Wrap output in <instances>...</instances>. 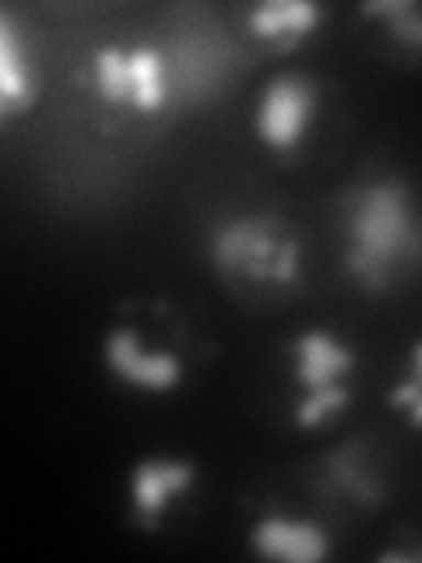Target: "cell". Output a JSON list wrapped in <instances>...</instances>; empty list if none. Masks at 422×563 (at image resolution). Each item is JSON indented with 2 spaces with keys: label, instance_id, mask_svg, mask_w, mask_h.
Returning <instances> with one entry per match:
<instances>
[{
  "label": "cell",
  "instance_id": "obj_1",
  "mask_svg": "<svg viewBox=\"0 0 422 563\" xmlns=\"http://www.w3.org/2000/svg\"><path fill=\"white\" fill-rule=\"evenodd\" d=\"M342 272L363 292H391L422 268V208L391 173L352 184L338 201Z\"/></svg>",
  "mask_w": 422,
  "mask_h": 563
},
{
  "label": "cell",
  "instance_id": "obj_2",
  "mask_svg": "<svg viewBox=\"0 0 422 563\" xmlns=\"http://www.w3.org/2000/svg\"><path fill=\"white\" fill-rule=\"evenodd\" d=\"M88 78L102 102L134 113L201 99L219 78V53L198 40L184 43H106L88 57Z\"/></svg>",
  "mask_w": 422,
  "mask_h": 563
},
{
  "label": "cell",
  "instance_id": "obj_3",
  "mask_svg": "<svg viewBox=\"0 0 422 563\" xmlns=\"http://www.w3.org/2000/svg\"><path fill=\"white\" fill-rule=\"evenodd\" d=\"M208 261L233 286L289 292L303 278V243L275 211H233L208 233Z\"/></svg>",
  "mask_w": 422,
  "mask_h": 563
},
{
  "label": "cell",
  "instance_id": "obj_4",
  "mask_svg": "<svg viewBox=\"0 0 422 563\" xmlns=\"http://www.w3.org/2000/svg\"><path fill=\"white\" fill-rule=\"evenodd\" d=\"M289 352L296 380L292 422L299 430H321L348 409L356 349L327 328H307L292 339Z\"/></svg>",
  "mask_w": 422,
  "mask_h": 563
},
{
  "label": "cell",
  "instance_id": "obj_5",
  "mask_svg": "<svg viewBox=\"0 0 422 563\" xmlns=\"http://www.w3.org/2000/svg\"><path fill=\"white\" fill-rule=\"evenodd\" d=\"M316 113V81L303 70H281L268 78L254 106V131L264 148L289 152L303 141Z\"/></svg>",
  "mask_w": 422,
  "mask_h": 563
},
{
  "label": "cell",
  "instance_id": "obj_6",
  "mask_svg": "<svg viewBox=\"0 0 422 563\" xmlns=\"http://www.w3.org/2000/svg\"><path fill=\"white\" fill-rule=\"evenodd\" d=\"M102 363L123 384L141 391H173L184 380V363L173 349H152L134 328H110L102 339Z\"/></svg>",
  "mask_w": 422,
  "mask_h": 563
},
{
  "label": "cell",
  "instance_id": "obj_7",
  "mask_svg": "<svg viewBox=\"0 0 422 563\" xmlns=\"http://www.w3.org/2000/svg\"><path fill=\"white\" fill-rule=\"evenodd\" d=\"M198 479V468L187 457H166V454H152L141 457L131 468L127 493H131V507L141 528H155L158 518L166 515V507L184 497V493Z\"/></svg>",
  "mask_w": 422,
  "mask_h": 563
},
{
  "label": "cell",
  "instance_id": "obj_8",
  "mask_svg": "<svg viewBox=\"0 0 422 563\" xmlns=\"http://www.w3.org/2000/svg\"><path fill=\"white\" fill-rule=\"evenodd\" d=\"M251 545L264 560L286 563H321L331 553V536L324 525L292 515H260L251 528Z\"/></svg>",
  "mask_w": 422,
  "mask_h": 563
},
{
  "label": "cell",
  "instance_id": "obj_9",
  "mask_svg": "<svg viewBox=\"0 0 422 563\" xmlns=\"http://www.w3.org/2000/svg\"><path fill=\"white\" fill-rule=\"evenodd\" d=\"M324 479L334 486V493H342L363 510H377L387 497L384 475L363 444H345L342 451H334L324 462Z\"/></svg>",
  "mask_w": 422,
  "mask_h": 563
},
{
  "label": "cell",
  "instance_id": "obj_10",
  "mask_svg": "<svg viewBox=\"0 0 422 563\" xmlns=\"http://www.w3.org/2000/svg\"><path fill=\"white\" fill-rule=\"evenodd\" d=\"M324 22V8L313 0H264L246 14V29L254 40L271 46H292Z\"/></svg>",
  "mask_w": 422,
  "mask_h": 563
},
{
  "label": "cell",
  "instance_id": "obj_11",
  "mask_svg": "<svg viewBox=\"0 0 422 563\" xmlns=\"http://www.w3.org/2000/svg\"><path fill=\"white\" fill-rule=\"evenodd\" d=\"M35 96H40L35 67L25 57L18 32L4 22L0 25V110H4V120L29 113L35 106Z\"/></svg>",
  "mask_w": 422,
  "mask_h": 563
},
{
  "label": "cell",
  "instance_id": "obj_12",
  "mask_svg": "<svg viewBox=\"0 0 422 563\" xmlns=\"http://www.w3.org/2000/svg\"><path fill=\"white\" fill-rule=\"evenodd\" d=\"M363 14L380 18L384 32L401 49L422 53V4L415 0H374V4H363Z\"/></svg>",
  "mask_w": 422,
  "mask_h": 563
},
{
  "label": "cell",
  "instance_id": "obj_13",
  "mask_svg": "<svg viewBox=\"0 0 422 563\" xmlns=\"http://www.w3.org/2000/svg\"><path fill=\"white\" fill-rule=\"evenodd\" d=\"M387 401L409 416L412 427L422 430V339L409 349V363H404V377L391 387Z\"/></svg>",
  "mask_w": 422,
  "mask_h": 563
},
{
  "label": "cell",
  "instance_id": "obj_14",
  "mask_svg": "<svg viewBox=\"0 0 422 563\" xmlns=\"http://www.w3.org/2000/svg\"><path fill=\"white\" fill-rule=\"evenodd\" d=\"M380 560H409V563H422V542L412 545V550H384Z\"/></svg>",
  "mask_w": 422,
  "mask_h": 563
}]
</instances>
